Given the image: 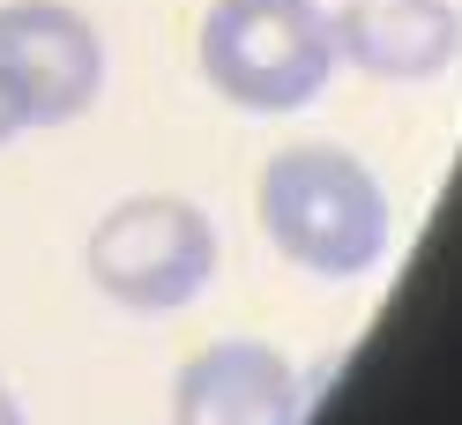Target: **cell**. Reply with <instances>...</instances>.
Wrapping results in <instances>:
<instances>
[{"label":"cell","instance_id":"obj_1","mask_svg":"<svg viewBox=\"0 0 462 425\" xmlns=\"http://www.w3.org/2000/svg\"><path fill=\"white\" fill-rule=\"evenodd\" d=\"M262 232L283 262H299L306 276L351 283L373 276L395 246V209L388 187L373 180V164L336 150V142H291L269 157L262 172Z\"/></svg>","mask_w":462,"mask_h":425},{"label":"cell","instance_id":"obj_2","mask_svg":"<svg viewBox=\"0 0 462 425\" xmlns=\"http://www.w3.org/2000/svg\"><path fill=\"white\" fill-rule=\"evenodd\" d=\"M201 75L239 112H299L336 75V31L313 0H217L201 15Z\"/></svg>","mask_w":462,"mask_h":425},{"label":"cell","instance_id":"obj_3","mask_svg":"<svg viewBox=\"0 0 462 425\" xmlns=\"http://www.w3.org/2000/svg\"><path fill=\"white\" fill-rule=\"evenodd\" d=\"M217 276V224L187 194H127L90 232V283L134 314H180Z\"/></svg>","mask_w":462,"mask_h":425},{"label":"cell","instance_id":"obj_4","mask_svg":"<svg viewBox=\"0 0 462 425\" xmlns=\"http://www.w3.org/2000/svg\"><path fill=\"white\" fill-rule=\"evenodd\" d=\"M0 82L23 127H68L105 90V38L68 0H8L0 8Z\"/></svg>","mask_w":462,"mask_h":425},{"label":"cell","instance_id":"obj_5","mask_svg":"<svg viewBox=\"0 0 462 425\" xmlns=\"http://www.w3.org/2000/svg\"><path fill=\"white\" fill-rule=\"evenodd\" d=\"M306 388L276 344L231 336L180 365L171 381V425H299Z\"/></svg>","mask_w":462,"mask_h":425},{"label":"cell","instance_id":"obj_6","mask_svg":"<svg viewBox=\"0 0 462 425\" xmlns=\"http://www.w3.org/2000/svg\"><path fill=\"white\" fill-rule=\"evenodd\" d=\"M328 31H336V60H351L381 82H432L462 60L455 0H343Z\"/></svg>","mask_w":462,"mask_h":425},{"label":"cell","instance_id":"obj_7","mask_svg":"<svg viewBox=\"0 0 462 425\" xmlns=\"http://www.w3.org/2000/svg\"><path fill=\"white\" fill-rule=\"evenodd\" d=\"M15 134H31V127H23V112H15V97H8V82H0V150H8Z\"/></svg>","mask_w":462,"mask_h":425},{"label":"cell","instance_id":"obj_8","mask_svg":"<svg viewBox=\"0 0 462 425\" xmlns=\"http://www.w3.org/2000/svg\"><path fill=\"white\" fill-rule=\"evenodd\" d=\"M0 425H23V403L8 395V381H0Z\"/></svg>","mask_w":462,"mask_h":425}]
</instances>
